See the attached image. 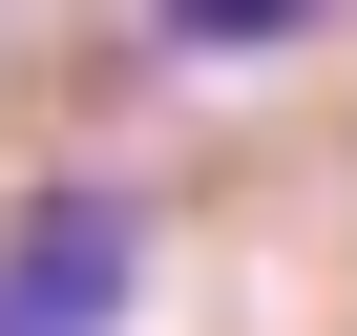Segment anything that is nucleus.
<instances>
[{
  "instance_id": "obj_1",
  "label": "nucleus",
  "mask_w": 357,
  "mask_h": 336,
  "mask_svg": "<svg viewBox=\"0 0 357 336\" xmlns=\"http://www.w3.org/2000/svg\"><path fill=\"white\" fill-rule=\"evenodd\" d=\"M147 294V211L126 190H22V231H0V336H126Z\"/></svg>"
},
{
  "instance_id": "obj_2",
  "label": "nucleus",
  "mask_w": 357,
  "mask_h": 336,
  "mask_svg": "<svg viewBox=\"0 0 357 336\" xmlns=\"http://www.w3.org/2000/svg\"><path fill=\"white\" fill-rule=\"evenodd\" d=\"M147 43H168V63H294V43H315V0H168Z\"/></svg>"
}]
</instances>
